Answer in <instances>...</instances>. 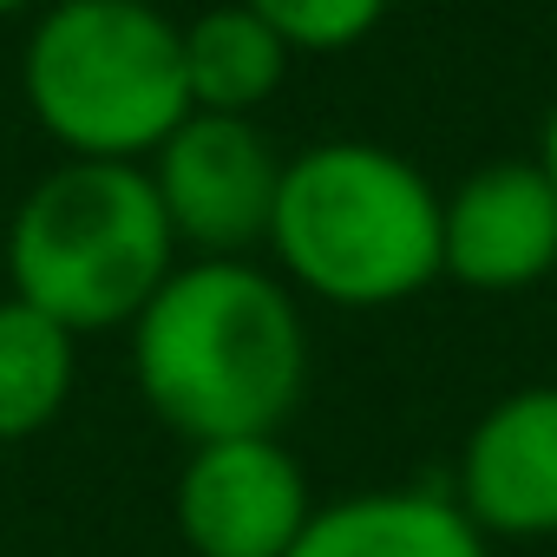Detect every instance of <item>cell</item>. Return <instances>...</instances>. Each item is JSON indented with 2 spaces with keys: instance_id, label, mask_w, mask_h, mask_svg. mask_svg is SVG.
I'll return each mask as SVG.
<instances>
[{
  "instance_id": "7a4b0ae2",
  "label": "cell",
  "mask_w": 557,
  "mask_h": 557,
  "mask_svg": "<svg viewBox=\"0 0 557 557\" xmlns=\"http://www.w3.org/2000/svg\"><path fill=\"white\" fill-rule=\"evenodd\" d=\"M446 190L374 138H322L283 164L269 269L322 309L381 315L440 283Z\"/></svg>"
},
{
  "instance_id": "277c9868",
  "label": "cell",
  "mask_w": 557,
  "mask_h": 557,
  "mask_svg": "<svg viewBox=\"0 0 557 557\" xmlns=\"http://www.w3.org/2000/svg\"><path fill=\"white\" fill-rule=\"evenodd\" d=\"M21 99L60 158L151 164L190 119L177 21L132 0H47L21 40Z\"/></svg>"
},
{
  "instance_id": "30bf717a",
  "label": "cell",
  "mask_w": 557,
  "mask_h": 557,
  "mask_svg": "<svg viewBox=\"0 0 557 557\" xmlns=\"http://www.w3.org/2000/svg\"><path fill=\"white\" fill-rule=\"evenodd\" d=\"M177 47H184L190 112H223V119H256L296 66L289 40L262 14H249L243 0H216V8L177 21Z\"/></svg>"
},
{
  "instance_id": "52a82bcc",
  "label": "cell",
  "mask_w": 557,
  "mask_h": 557,
  "mask_svg": "<svg viewBox=\"0 0 557 557\" xmlns=\"http://www.w3.org/2000/svg\"><path fill=\"white\" fill-rule=\"evenodd\" d=\"M557 269V190L537 158L472 164L446 190L440 275L472 296H524Z\"/></svg>"
},
{
  "instance_id": "7c38bea8",
  "label": "cell",
  "mask_w": 557,
  "mask_h": 557,
  "mask_svg": "<svg viewBox=\"0 0 557 557\" xmlns=\"http://www.w3.org/2000/svg\"><path fill=\"white\" fill-rule=\"evenodd\" d=\"M243 8L283 34L296 60H329V53H355L361 40H374L394 0H243Z\"/></svg>"
},
{
  "instance_id": "6da1fadb",
  "label": "cell",
  "mask_w": 557,
  "mask_h": 557,
  "mask_svg": "<svg viewBox=\"0 0 557 557\" xmlns=\"http://www.w3.org/2000/svg\"><path fill=\"white\" fill-rule=\"evenodd\" d=\"M125 335L145 407L184 446L283 433L309 394L302 296L256 256H184Z\"/></svg>"
},
{
  "instance_id": "9c48e42d",
  "label": "cell",
  "mask_w": 557,
  "mask_h": 557,
  "mask_svg": "<svg viewBox=\"0 0 557 557\" xmlns=\"http://www.w3.org/2000/svg\"><path fill=\"white\" fill-rule=\"evenodd\" d=\"M289 557H492L446 485H361L315 505Z\"/></svg>"
},
{
  "instance_id": "8992f818",
  "label": "cell",
  "mask_w": 557,
  "mask_h": 557,
  "mask_svg": "<svg viewBox=\"0 0 557 557\" xmlns=\"http://www.w3.org/2000/svg\"><path fill=\"white\" fill-rule=\"evenodd\" d=\"M315 505L309 466L283 433L203 440L171 479V524L190 557H289Z\"/></svg>"
},
{
  "instance_id": "9a60e30c",
  "label": "cell",
  "mask_w": 557,
  "mask_h": 557,
  "mask_svg": "<svg viewBox=\"0 0 557 557\" xmlns=\"http://www.w3.org/2000/svg\"><path fill=\"white\" fill-rule=\"evenodd\" d=\"M132 8H164V14H171V0H132Z\"/></svg>"
},
{
  "instance_id": "5b68a950",
  "label": "cell",
  "mask_w": 557,
  "mask_h": 557,
  "mask_svg": "<svg viewBox=\"0 0 557 557\" xmlns=\"http://www.w3.org/2000/svg\"><path fill=\"white\" fill-rule=\"evenodd\" d=\"M283 151L256 119L190 112L151 151V190L184 256H256L269 243L275 190H283Z\"/></svg>"
},
{
  "instance_id": "4fadbf2b",
  "label": "cell",
  "mask_w": 557,
  "mask_h": 557,
  "mask_svg": "<svg viewBox=\"0 0 557 557\" xmlns=\"http://www.w3.org/2000/svg\"><path fill=\"white\" fill-rule=\"evenodd\" d=\"M531 158H537V171H544L550 190H557V99H550L544 119H537V151H531Z\"/></svg>"
},
{
  "instance_id": "5bb4252c",
  "label": "cell",
  "mask_w": 557,
  "mask_h": 557,
  "mask_svg": "<svg viewBox=\"0 0 557 557\" xmlns=\"http://www.w3.org/2000/svg\"><path fill=\"white\" fill-rule=\"evenodd\" d=\"M47 0H0V21H14V14H40Z\"/></svg>"
},
{
  "instance_id": "8fae6325",
  "label": "cell",
  "mask_w": 557,
  "mask_h": 557,
  "mask_svg": "<svg viewBox=\"0 0 557 557\" xmlns=\"http://www.w3.org/2000/svg\"><path fill=\"white\" fill-rule=\"evenodd\" d=\"M79 387V335L21 296H0V446L47 433Z\"/></svg>"
},
{
  "instance_id": "3957f363",
  "label": "cell",
  "mask_w": 557,
  "mask_h": 557,
  "mask_svg": "<svg viewBox=\"0 0 557 557\" xmlns=\"http://www.w3.org/2000/svg\"><path fill=\"white\" fill-rule=\"evenodd\" d=\"M177 262L184 249L145 164L60 158L21 190L8 236H0L8 296L34 302L79 342L132 329Z\"/></svg>"
},
{
  "instance_id": "ba28073f",
  "label": "cell",
  "mask_w": 557,
  "mask_h": 557,
  "mask_svg": "<svg viewBox=\"0 0 557 557\" xmlns=\"http://www.w3.org/2000/svg\"><path fill=\"white\" fill-rule=\"evenodd\" d=\"M446 492L492 544L557 537V381L498 394L472 420Z\"/></svg>"
}]
</instances>
